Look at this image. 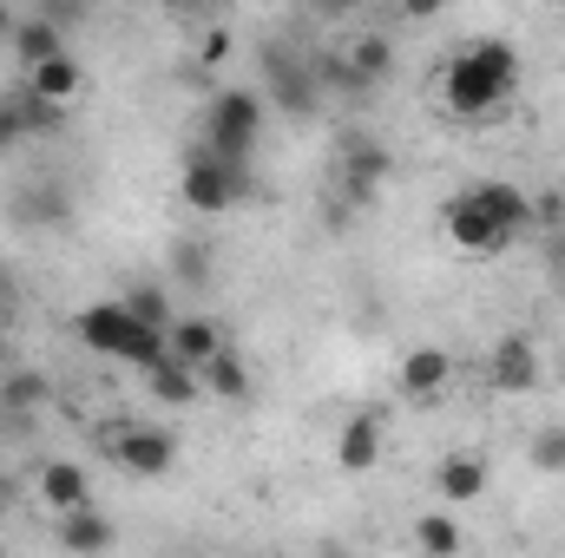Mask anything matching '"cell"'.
Masks as SVG:
<instances>
[{
	"mask_svg": "<svg viewBox=\"0 0 565 558\" xmlns=\"http://www.w3.org/2000/svg\"><path fill=\"white\" fill-rule=\"evenodd\" d=\"M119 302H126V315L145 322V329H171V296H164V282H132Z\"/></svg>",
	"mask_w": 565,
	"mask_h": 558,
	"instance_id": "obj_22",
	"label": "cell"
},
{
	"mask_svg": "<svg viewBox=\"0 0 565 558\" xmlns=\"http://www.w3.org/2000/svg\"><path fill=\"white\" fill-rule=\"evenodd\" d=\"M415 546H422L427 558H454L460 552V526H454L447 513H422V519H415Z\"/></svg>",
	"mask_w": 565,
	"mask_h": 558,
	"instance_id": "obj_23",
	"label": "cell"
},
{
	"mask_svg": "<svg viewBox=\"0 0 565 558\" xmlns=\"http://www.w3.org/2000/svg\"><path fill=\"white\" fill-rule=\"evenodd\" d=\"M447 375H454V355H447L440 342H422V348H408V355H402V395H415V401L440 395V388H447Z\"/></svg>",
	"mask_w": 565,
	"mask_h": 558,
	"instance_id": "obj_15",
	"label": "cell"
},
{
	"mask_svg": "<svg viewBox=\"0 0 565 558\" xmlns=\"http://www.w3.org/2000/svg\"><path fill=\"white\" fill-rule=\"evenodd\" d=\"M237 191H244V171L217 164L211 151H191V158H184V171H178V197H184L191 211H231V204H237Z\"/></svg>",
	"mask_w": 565,
	"mask_h": 558,
	"instance_id": "obj_4",
	"label": "cell"
},
{
	"mask_svg": "<svg viewBox=\"0 0 565 558\" xmlns=\"http://www.w3.org/2000/svg\"><path fill=\"white\" fill-rule=\"evenodd\" d=\"M257 139H264V93H244V86L217 93V99H211V119H204V151H211L217 164L244 171L250 151H257Z\"/></svg>",
	"mask_w": 565,
	"mask_h": 558,
	"instance_id": "obj_3",
	"label": "cell"
},
{
	"mask_svg": "<svg viewBox=\"0 0 565 558\" xmlns=\"http://www.w3.org/2000/svg\"><path fill=\"white\" fill-rule=\"evenodd\" d=\"M40 500L66 519V513H79V506H93V493H86V473L73 466V460H46L40 466Z\"/></svg>",
	"mask_w": 565,
	"mask_h": 558,
	"instance_id": "obj_18",
	"label": "cell"
},
{
	"mask_svg": "<svg viewBox=\"0 0 565 558\" xmlns=\"http://www.w3.org/2000/svg\"><path fill=\"white\" fill-rule=\"evenodd\" d=\"M113 460H119L132 480H158V473H171L178 440H171L164 427H126V433H119V447H113Z\"/></svg>",
	"mask_w": 565,
	"mask_h": 558,
	"instance_id": "obj_7",
	"label": "cell"
},
{
	"mask_svg": "<svg viewBox=\"0 0 565 558\" xmlns=\"http://www.w3.org/2000/svg\"><path fill=\"white\" fill-rule=\"evenodd\" d=\"M198 382H204L217 401H244V395H250V375H244V362H237L231 348H224V355H211V362L198 368Z\"/></svg>",
	"mask_w": 565,
	"mask_h": 558,
	"instance_id": "obj_20",
	"label": "cell"
},
{
	"mask_svg": "<svg viewBox=\"0 0 565 558\" xmlns=\"http://www.w3.org/2000/svg\"><path fill=\"white\" fill-rule=\"evenodd\" d=\"M382 460V415H349L342 433H335V473H375Z\"/></svg>",
	"mask_w": 565,
	"mask_h": 558,
	"instance_id": "obj_10",
	"label": "cell"
},
{
	"mask_svg": "<svg viewBox=\"0 0 565 558\" xmlns=\"http://www.w3.org/2000/svg\"><path fill=\"white\" fill-rule=\"evenodd\" d=\"M164 342H171V362H184V368H204L211 355H224V335H217L204 315H178V322L164 329Z\"/></svg>",
	"mask_w": 565,
	"mask_h": 558,
	"instance_id": "obj_16",
	"label": "cell"
},
{
	"mask_svg": "<svg viewBox=\"0 0 565 558\" xmlns=\"http://www.w3.org/2000/svg\"><path fill=\"white\" fill-rule=\"evenodd\" d=\"M0 289H7V282H0Z\"/></svg>",
	"mask_w": 565,
	"mask_h": 558,
	"instance_id": "obj_33",
	"label": "cell"
},
{
	"mask_svg": "<svg viewBox=\"0 0 565 558\" xmlns=\"http://www.w3.org/2000/svg\"><path fill=\"white\" fill-rule=\"evenodd\" d=\"M540 342L533 335H500L493 342V355H487V382H493V395H533L540 388Z\"/></svg>",
	"mask_w": 565,
	"mask_h": 558,
	"instance_id": "obj_5",
	"label": "cell"
},
{
	"mask_svg": "<svg viewBox=\"0 0 565 558\" xmlns=\"http://www.w3.org/2000/svg\"><path fill=\"white\" fill-rule=\"evenodd\" d=\"M224 53H231V33H204V66H224Z\"/></svg>",
	"mask_w": 565,
	"mask_h": 558,
	"instance_id": "obj_28",
	"label": "cell"
},
{
	"mask_svg": "<svg viewBox=\"0 0 565 558\" xmlns=\"http://www.w3.org/2000/svg\"><path fill=\"white\" fill-rule=\"evenodd\" d=\"M559 217H565V197H559V191L533 197V224H559Z\"/></svg>",
	"mask_w": 565,
	"mask_h": 558,
	"instance_id": "obj_27",
	"label": "cell"
},
{
	"mask_svg": "<svg viewBox=\"0 0 565 558\" xmlns=\"http://www.w3.org/2000/svg\"><path fill=\"white\" fill-rule=\"evenodd\" d=\"M342 178H349V197L355 204H369L388 178H395V158H388V144L375 139H349L342 144Z\"/></svg>",
	"mask_w": 565,
	"mask_h": 558,
	"instance_id": "obj_9",
	"label": "cell"
},
{
	"mask_svg": "<svg viewBox=\"0 0 565 558\" xmlns=\"http://www.w3.org/2000/svg\"><path fill=\"white\" fill-rule=\"evenodd\" d=\"M0 40H13V13L7 7H0Z\"/></svg>",
	"mask_w": 565,
	"mask_h": 558,
	"instance_id": "obj_30",
	"label": "cell"
},
{
	"mask_svg": "<svg viewBox=\"0 0 565 558\" xmlns=\"http://www.w3.org/2000/svg\"><path fill=\"white\" fill-rule=\"evenodd\" d=\"M20 139H26V119H20V99H7L0 106V151H13Z\"/></svg>",
	"mask_w": 565,
	"mask_h": 558,
	"instance_id": "obj_26",
	"label": "cell"
},
{
	"mask_svg": "<svg viewBox=\"0 0 565 558\" xmlns=\"http://www.w3.org/2000/svg\"><path fill=\"white\" fill-rule=\"evenodd\" d=\"M440 230H447L460 250H473V257H500V250L513 244V237H507V230H500V224H493V217H487L473 197H467V191L440 204Z\"/></svg>",
	"mask_w": 565,
	"mask_h": 558,
	"instance_id": "obj_6",
	"label": "cell"
},
{
	"mask_svg": "<svg viewBox=\"0 0 565 558\" xmlns=\"http://www.w3.org/2000/svg\"><path fill=\"white\" fill-rule=\"evenodd\" d=\"M533 466H540V473H565V427H546V433L533 440Z\"/></svg>",
	"mask_w": 565,
	"mask_h": 558,
	"instance_id": "obj_25",
	"label": "cell"
},
{
	"mask_svg": "<svg viewBox=\"0 0 565 558\" xmlns=\"http://www.w3.org/2000/svg\"><path fill=\"white\" fill-rule=\"evenodd\" d=\"M342 60H349V73H355L362 86L388 79V66H395V53H388V40H382V33H362V40H355V46H349Z\"/></svg>",
	"mask_w": 565,
	"mask_h": 558,
	"instance_id": "obj_21",
	"label": "cell"
},
{
	"mask_svg": "<svg viewBox=\"0 0 565 558\" xmlns=\"http://www.w3.org/2000/svg\"><path fill=\"white\" fill-rule=\"evenodd\" d=\"M0 342H7V322H0Z\"/></svg>",
	"mask_w": 565,
	"mask_h": 558,
	"instance_id": "obj_32",
	"label": "cell"
},
{
	"mask_svg": "<svg viewBox=\"0 0 565 558\" xmlns=\"http://www.w3.org/2000/svg\"><path fill=\"white\" fill-rule=\"evenodd\" d=\"M60 546H66L73 558L113 552V519H106L99 506H79V513H66V519H60Z\"/></svg>",
	"mask_w": 565,
	"mask_h": 558,
	"instance_id": "obj_17",
	"label": "cell"
},
{
	"mask_svg": "<svg viewBox=\"0 0 565 558\" xmlns=\"http://www.w3.org/2000/svg\"><path fill=\"white\" fill-rule=\"evenodd\" d=\"M145 382H151V401H164V408H191V401L204 395L198 368H184V362H158Z\"/></svg>",
	"mask_w": 565,
	"mask_h": 558,
	"instance_id": "obj_19",
	"label": "cell"
},
{
	"mask_svg": "<svg viewBox=\"0 0 565 558\" xmlns=\"http://www.w3.org/2000/svg\"><path fill=\"white\" fill-rule=\"evenodd\" d=\"M264 86L282 112H316V66H302L296 53H264Z\"/></svg>",
	"mask_w": 565,
	"mask_h": 558,
	"instance_id": "obj_8",
	"label": "cell"
},
{
	"mask_svg": "<svg viewBox=\"0 0 565 558\" xmlns=\"http://www.w3.org/2000/svg\"><path fill=\"white\" fill-rule=\"evenodd\" d=\"M0 513H7V486H0Z\"/></svg>",
	"mask_w": 565,
	"mask_h": 558,
	"instance_id": "obj_31",
	"label": "cell"
},
{
	"mask_svg": "<svg viewBox=\"0 0 565 558\" xmlns=\"http://www.w3.org/2000/svg\"><path fill=\"white\" fill-rule=\"evenodd\" d=\"M79 86H86V73H79V60L73 53H60V60H46V66H26V99L33 106H73L79 99Z\"/></svg>",
	"mask_w": 565,
	"mask_h": 558,
	"instance_id": "obj_11",
	"label": "cell"
},
{
	"mask_svg": "<svg viewBox=\"0 0 565 558\" xmlns=\"http://www.w3.org/2000/svg\"><path fill=\"white\" fill-rule=\"evenodd\" d=\"M513 86H520V53H513L507 40H473V46H460V53L447 60V73H440V106H447L454 119H487V112H500V106L513 99Z\"/></svg>",
	"mask_w": 565,
	"mask_h": 558,
	"instance_id": "obj_1",
	"label": "cell"
},
{
	"mask_svg": "<svg viewBox=\"0 0 565 558\" xmlns=\"http://www.w3.org/2000/svg\"><path fill=\"white\" fill-rule=\"evenodd\" d=\"M7 46L20 53V66H46V60L73 53V46H66V26H60V20H46V13L13 20V40H7Z\"/></svg>",
	"mask_w": 565,
	"mask_h": 558,
	"instance_id": "obj_12",
	"label": "cell"
},
{
	"mask_svg": "<svg viewBox=\"0 0 565 558\" xmlns=\"http://www.w3.org/2000/svg\"><path fill=\"white\" fill-rule=\"evenodd\" d=\"M7 401L20 408V401H40V382H7Z\"/></svg>",
	"mask_w": 565,
	"mask_h": 558,
	"instance_id": "obj_29",
	"label": "cell"
},
{
	"mask_svg": "<svg viewBox=\"0 0 565 558\" xmlns=\"http://www.w3.org/2000/svg\"><path fill=\"white\" fill-rule=\"evenodd\" d=\"M79 342H86L93 355H113V362L139 368V375H151L158 362H171L164 329L132 322V315H126V302H93V309H79Z\"/></svg>",
	"mask_w": 565,
	"mask_h": 558,
	"instance_id": "obj_2",
	"label": "cell"
},
{
	"mask_svg": "<svg viewBox=\"0 0 565 558\" xmlns=\"http://www.w3.org/2000/svg\"><path fill=\"white\" fill-rule=\"evenodd\" d=\"M467 197H473V204H480V211H487V217H493V224H500L507 237L533 224V197H526L520 184H507V178H487V184H473Z\"/></svg>",
	"mask_w": 565,
	"mask_h": 558,
	"instance_id": "obj_13",
	"label": "cell"
},
{
	"mask_svg": "<svg viewBox=\"0 0 565 558\" xmlns=\"http://www.w3.org/2000/svg\"><path fill=\"white\" fill-rule=\"evenodd\" d=\"M20 211H26V224H53V217H66L73 204H66V191H60V184H40V191H26V197H20Z\"/></svg>",
	"mask_w": 565,
	"mask_h": 558,
	"instance_id": "obj_24",
	"label": "cell"
},
{
	"mask_svg": "<svg viewBox=\"0 0 565 558\" xmlns=\"http://www.w3.org/2000/svg\"><path fill=\"white\" fill-rule=\"evenodd\" d=\"M434 493H440L447 506H473V500L487 493V460H480V453H447V460L434 466Z\"/></svg>",
	"mask_w": 565,
	"mask_h": 558,
	"instance_id": "obj_14",
	"label": "cell"
}]
</instances>
